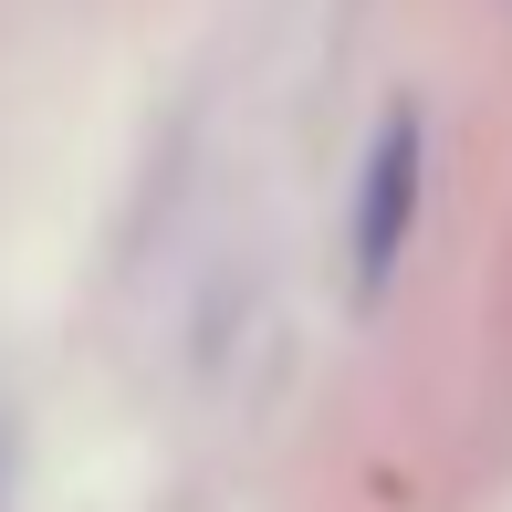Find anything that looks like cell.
Segmentation results:
<instances>
[{
  "label": "cell",
  "mask_w": 512,
  "mask_h": 512,
  "mask_svg": "<svg viewBox=\"0 0 512 512\" xmlns=\"http://www.w3.org/2000/svg\"><path fill=\"white\" fill-rule=\"evenodd\" d=\"M408 220H418V115H387L377 157H366V189H356V283L366 293L398 272Z\"/></svg>",
  "instance_id": "obj_1"
}]
</instances>
